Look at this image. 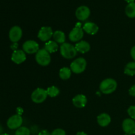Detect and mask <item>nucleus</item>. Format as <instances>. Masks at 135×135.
Wrapping results in <instances>:
<instances>
[{"mask_svg": "<svg viewBox=\"0 0 135 135\" xmlns=\"http://www.w3.org/2000/svg\"><path fill=\"white\" fill-rule=\"evenodd\" d=\"M117 83L113 79H106L103 80L100 85V90L104 94H110L115 91Z\"/></svg>", "mask_w": 135, "mask_h": 135, "instance_id": "nucleus-1", "label": "nucleus"}, {"mask_svg": "<svg viewBox=\"0 0 135 135\" xmlns=\"http://www.w3.org/2000/svg\"><path fill=\"white\" fill-rule=\"evenodd\" d=\"M60 53L65 59H73L77 55V51L75 46L69 43H64L60 46Z\"/></svg>", "mask_w": 135, "mask_h": 135, "instance_id": "nucleus-2", "label": "nucleus"}, {"mask_svg": "<svg viewBox=\"0 0 135 135\" xmlns=\"http://www.w3.org/2000/svg\"><path fill=\"white\" fill-rule=\"evenodd\" d=\"M86 61L83 57H79L75 59L71 64V70L75 74L82 73L86 68Z\"/></svg>", "mask_w": 135, "mask_h": 135, "instance_id": "nucleus-3", "label": "nucleus"}, {"mask_svg": "<svg viewBox=\"0 0 135 135\" xmlns=\"http://www.w3.org/2000/svg\"><path fill=\"white\" fill-rule=\"evenodd\" d=\"M36 61L41 66H47L51 62L50 53L45 49H41L36 54Z\"/></svg>", "mask_w": 135, "mask_h": 135, "instance_id": "nucleus-4", "label": "nucleus"}, {"mask_svg": "<svg viewBox=\"0 0 135 135\" xmlns=\"http://www.w3.org/2000/svg\"><path fill=\"white\" fill-rule=\"evenodd\" d=\"M47 96V91L44 88H38L33 91L31 94V100L36 104H40L46 100Z\"/></svg>", "mask_w": 135, "mask_h": 135, "instance_id": "nucleus-5", "label": "nucleus"}, {"mask_svg": "<svg viewBox=\"0 0 135 135\" xmlns=\"http://www.w3.org/2000/svg\"><path fill=\"white\" fill-rule=\"evenodd\" d=\"M83 36H84V30L80 27V26H79V24H77L76 26L71 30L69 34V38L73 42H79L83 38Z\"/></svg>", "mask_w": 135, "mask_h": 135, "instance_id": "nucleus-6", "label": "nucleus"}, {"mask_svg": "<svg viewBox=\"0 0 135 135\" xmlns=\"http://www.w3.org/2000/svg\"><path fill=\"white\" fill-rule=\"evenodd\" d=\"M22 122H23V119H22V117L19 115L17 114L9 117L7 122V125L9 129H11V130H15V129H18V128L21 127Z\"/></svg>", "mask_w": 135, "mask_h": 135, "instance_id": "nucleus-7", "label": "nucleus"}, {"mask_svg": "<svg viewBox=\"0 0 135 135\" xmlns=\"http://www.w3.org/2000/svg\"><path fill=\"white\" fill-rule=\"evenodd\" d=\"M22 48L26 54H36L39 51V44L34 40H27L23 44Z\"/></svg>", "mask_w": 135, "mask_h": 135, "instance_id": "nucleus-8", "label": "nucleus"}, {"mask_svg": "<svg viewBox=\"0 0 135 135\" xmlns=\"http://www.w3.org/2000/svg\"><path fill=\"white\" fill-rule=\"evenodd\" d=\"M75 15L78 20L80 21H86L90 15V10L89 7L85 5H82L76 9Z\"/></svg>", "mask_w": 135, "mask_h": 135, "instance_id": "nucleus-9", "label": "nucleus"}, {"mask_svg": "<svg viewBox=\"0 0 135 135\" xmlns=\"http://www.w3.org/2000/svg\"><path fill=\"white\" fill-rule=\"evenodd\" d=\"M52 28L50 26H43L39 30L38 34V37L41 41L43 42H47L50 40V38L53 36Z\"/></svg>", "mask_w": 135, "mask_h": 135, "instance_id": "nucleus-10", "label": "nucleus"}, {"mask_svg": "<svg viewBox=\"0 0 135 135\" xmlns=\"http://www.w3.org/2000/svg\"><path fill=\"white\" fill-rule=\"evenodd\" d=\"M122 127L125 134L129 135L135 134V121L133 119H125L123 121Z\"/></svg>", "mask_w": 135, "mask_h": 135, "instance_id": "nucleus-11", "label": "nucleus"}, {"mask_svg": "<svg viewBox=\"0 0 135 135\" xmlns=\"http://www.w3.org/2000/svg\"><path fill=\"white\" fill-rule=\"evenodd\" d=\"M22 36V31L21 27L18 26H14L11 28L9 31V39L13 43H17L21 40Z\"/></svg>", "mask_w": 135, "mask_h": 135, "instance_id": "nucleus-12", "label": "nucleus"}, {"mask_svg": "<svg viewBox=\"0 0 135 135\" xmlns=\"http://www.w3.org/2000/svg\"><path fill=\"white\" fill-rule=\"evenodd\" d=\"M26 59V54L23 50H15L11 55V60L16 64H21Z\"/></svg>", "mask_w": 135, "mask_h": 135, "instance_id": "nucleus-13", "label": "nucleus"}, {"mask_svg": "<svg viewBox=\"0 0 135 135\" xmlns=\"http://www.w3.org/2000/svg\"><path fill=\"white\" fill-rule=\"evenodd\" d=\"M73 104L78 108H83L87 104V98L84 95L78 94L73 98Z\"/></svg>", "mask_w": 135, "mask_h": 135, "instance_id": "nucleus-14", "label": "nucleus"}, {"mask_svg": "<svg viewBox=\"0 0 135 135\" xmlns=\"http://www.w3.org/2000/svg\"><path fill=\"white\" fill-rule=\"evenodd\" d=\"M83 29L87 34H90V35H94L98 32L99 28L96 24L94 23V22H88L84 24Z\"/></svg>", "mask_w": 135, "mask_h": 135, "instance_id": "nucleus-15", "label": "nucleus"}, {"mask_svg": "<svg viewBox=\"0 0 135 135\" xmlns=\"http://www.w3.org/2000/svg\"><path fill=\"white\" fill-rule=\"evenodd\" d=\"M111 121H112V119L108 113H102V114L99 115L97 117L98 123L102 127L108 126L111 123Z\"/></svg>", "mask_w": 135, "mask_h": 135, "instance_id": "nucleus-16", "label": "nucleus"}, {"mask_svg": "<svg viewBox=\"0 0 135 135\" xmlns=\"http://www.w3.org/2000/svg\"><path fill=\"white\" fill-rule=\"evenodd\" d=\"M75 47L77 52H80L82 54L88 52L90 50V45L86 41H80V42H78L75 45Z\"/></svg>", "mask_w": 135, "mask_h": 135, "instance_id": "nucleus-17", "label": "nucleus"}, {"mask_svg": "<svg viewBox=\"0 0 135 135\" xmlns=\"http://www.w3.org/2000/svg\"><path fill=\"white\" fill-rule=\"evenodd\" d=\"M53 38H54V41L57 42V44H63L65 43V34L63 32L61 31V30H57L53 34Z\"/></svg>", "mask_w": 135, "mask_h": 135, "instance_id": "nucleus-18", "label": "nucleus"}, {"mask_svg": "<svg viewBox=\"0 0 135 135\" xmlns=\"http://www.w3.org/2000/svg\"><path fill=\"white\" fill-rule=\"evenodd\" d=\"M45 50H47L50 54L56 52L58 50V44L55 41L49 40L45 44Z\"/></svg>", "mask_w": 135, "mask_h": 135, "instance_id": "nucleus-19", "label": "nucleus"}, {"mask_svg": "<svg viewBox=\"0 0 135 135\" xmlns=\"http://www.w3.org/2000/svg\"><path fill=\"white\" fill-rule=\"evenodd\" d=\"M124 73L129 76L135 75V61L128 63L124 69Z\"/></svg>", "mask_w": 135, "mask_h": 135, "instance_id": "nucleus-20", "label": "nucleus"}, {"mask_svg": "<svg viewBox=\"0 0 135 135\" xmlns=\"http://www.w3.org/2000/svg\"><path fill=\"white\" fill-rule=\"evenodd\" d=\"M126 15L129 18H135V2L129 3L125 7Z\"/></svg>", "mask_w": 135, "mask_h": 135, "instance_id": "nucleus-21", "label": "nucleus"}, {"mask_svg": "<svg viewBox=\"0 0 135 135\" xmlns=\"http://www.w3.org/2000/svg\"><path fill=\"white\" fill-rule=\"evenodd\" d=\"M71 70L68 67H63L59 71V77L62 80H68L71 76Z\"/></svg>", "mask_w": 135, "mask_h": 135, "instance_id": "nucleus-22", "label": "nucleus"}, {"mask_svg": "<svg viewBox=\"0 0 135 135\" xmlns=\"http://www.w3.org/2000/svg\"><path fill=\"white\" fill-rule=\"evenodd\" d=\"M47 96H50L51 98H54L57 96L59 94V89L57 87L55 86H50L49 88H47Z\"/></svg>", "mask_w": 135, "mask_h": 135, "instance_id": "nucleus-23", "label": "nucleus"}, {"mask_svg": "<svg viewBox=\"0 0 135 135\" xmlns=\"http://www.w3.org/2000/svg\"><path fill=\"white\" fill-rule=\"evenodd\" d=\"M30 133H31V131L28 128L26 127H21L18 129H17L15 135H30Z\"/></svg>", "mask_w": 135, "mask_h": 135, "instance_id": "nucleus-24", "label": "nucleus"}, {"mask_svg": "<svg viewBox=\"0 0 135 135\" xmlns=\"http://www.w3.org/2000/svg\"><path fill=\"white\" fill-rule=\"evenodd\" d=\"M127 113L131 118L135 119V105H131L127 109Z\"/></svg>", "mask_w": 135, "mask_h": 135, "instance_id": "nucleus-25", "label": "nucleus"}, {"mask_svg": "<svg viewBox=\"0 0 135 135\" xmlns=\"http://www.w3.org/2000/svg\"><path fill=\"white\" fill-rule=\"evenodd\" d=\"M51 135H66V133L63 129H57L51 133Z\"/></svg>", "mask_w": 135, "mask_h": 135, "instance_id": "nucleus-26", "label": "nucleus"}, {"mask_svg": "<svg viewBox=\"0 0 135 135\" xmlns=\"http://www.w3.org/2000/svg\"><path fill=\"white\" fill-rule=\"evenodd\" d=\"M129 94L131 96H133V97H135V84L132 86L130 88L129 90Z\"/></svg>", "mask_w": 135, "mask_h": 135, "instance_id": "nucleus-27", "label": "nucleus"}, {"mask_svg": "<svg viewBox=\"0 0 135 135\" xmlns=\"http://www.w3.org/2000/svg\"><path fill=\"white\" fill-rule=\"evenodd\" d=\"M131 55L135 61V46H133L131 50Z\"/></svg>", "mask_w": 135, "mask_h": 135, "instance_id": "nucleus-28", "label": "nucleus"}, {"mask_svg": "<svg viewBox=\"0 0 135 135\" xmlns=\"http://www.w3.org/2000/svg\"><path fill=\"white\" fill-rule=\"evenodd\" d=\"M38 135H51L50 133L48 132V131L47 130H42L38 133Z\"/></svg>", "mask_w": 135, "mask_h": 135, "instance_id": "nucleus-29", "label": "nucleus"}, {"mask_svg": "<svg viewBox=\"0 0 135 135\" xmlns=\"http://www.w3.org/2000/svg\"><path fill=\"white\" fill-rule=\"evenodd\" d=\"M76 135H88L86 133H85L84 132H79V133H76Z\"/></svg>", "mask_w": 135, "mask_h": 135, "instance_id": "nucleus-30", "label": "nucleus"}, {"mask_svg": "<svg viewBox=\"0 0 135 135\" xmlns=\"http://www.w3.org/2000/svg\"><path fill=\"white\" fill-rule=\"evenodd\" d=\"M128 3H133L134 2V0H125Z\"/></svg>", "mask_w": 135, "mask_h": 135, "instance_id": "nucleus-31", "label": "nucleus"}, {"mask_svg": "<svg viewBox=\"0 0 135 135\" xmlns=\"http://www.w3.org/2000/svg\"><path fill=\"white\" fill-rule=\"evenodd\" d=\"M2 131H3V128L1 127V126L0 125V134H2V133H2Z\"/></svg>", "mask_w": 135, "mask_h": 135, "instance_id": "nucleus-32", "label": "nucleus"}, {"mask_svg": "<svg viewBox=\"0 0 135 135\" xmlns=\"http://www.w3.org/2000/svg\"><path fill=\"white\" fill-rule=\"evenodd\" d=\"M0 135H9L8 134H7V133H3V134H0Z\"/></svg>", "mask_w": 135, "mask_h": 135, "instance_id": "nucleus-33", "label": "nucleus"}, {"mask_svg": "<svg viewBox=\"0 0 135 135\" xmlns=\"http://www.w3.org/2000/svg\"><path fill=\"white\" fill-rule=\"evenodd\" d=\"M125 135H129V134H125Z\"/></svg>", "mask_w": 135, "mask_h": 135, "instance_id": "nucleus-34", "label": "nucleus"}]
</instances>
